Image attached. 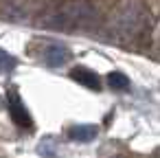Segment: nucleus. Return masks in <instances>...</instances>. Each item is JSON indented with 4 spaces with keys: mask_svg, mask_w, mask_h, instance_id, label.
Returning a JSON list of instances; mask_svg holds the SVG:
<instances>
[{
    "mask_svg": "<svg viewBox=\"0 0 160 158\" xmlns=\"http://www.w3.org/2000/svg\"><path fill=\"white\" fill-rule=\"evenodd\" d=\"M99 22V11L90 0H62L48 7L40 24L46 29L59 31H75V29H92Z\"/></svg>",
    "mask_w": 160,
    "mask_h": 158,
    "instance_id": "1",
    "label": "nucleus"
},
{
    "mask_svg": "<svg viewBox=\"0 0 160 158\" xmlns=\"http://www.w3.org/2000/svg\"><path fill=\"white\" fill-rule=\"evenodd\" d=\"M145 20H147V16H145L142 5L134 0V3L123 5V7L112 16V20H110V31H112L114 38H118V40H132V38H136V35L142 31Z\"/></svg>",
    "mask_w": 160,
    "mask_h": 158,
    "instance_id": "2",
    "label": "nucleus"
},
{
    "mask_svg": "<svg viewBox=\"0 0 160 158\" xmlns=\"http://www.w3.org/2000/svg\"><path fill=\"white\" fill-rule=\"evenodd\" d=\"M7 99H9V112H11L13 121H16L18 125H22V127H31V123H33V121H31V114H29L27 105L22 103L20 94H18L16 90H9Z\"/></svg>",
    "mask_w": 160,
    "mask_h": 158,
    "instance_id": "3",
    "label": "nucleus"
},
{
    "mask_svg": "<svg viewBox=\"0 0 160 158\" xmlns=\"http://www.w3.org/2000/svg\"><path fill=\"white\" fill-rule=\"evenodd\" d=\"M44 59L51 68H62L70 62V51L64 46V44H51L44 53Z\"/></svg>",
    "mask_w": 160,
    "mask_h": 158,
    "instance_id": "4",
    "label": "nucleus"
},
{
    "mask_svg": "<svg viewBox=\"0 0 160 158\" xmlns=\"http://www.w3.org/2000/svg\"><path fill=\"white\" fill-rule=\"evenodd\" d=\"M66 134H68V138H72L77 143H90V140L97 138L99 130L94 125H70L66 130Z\"/></svg>",
    "mask_w": 160,
    "mask_h": 158,
    "instance_id": "5",
    "label": "nucleus"
},
{
    "mask_svg": "<svg viewBox=\"0 0 160 158\" xmlns=\"http://www.w3.org/2000/svg\"><path fill=\"white\" fill-rule=\"evenodd\" d=\"M70 75H72V79L79 81L81 86H88V88H92V90H99V88H101V79H99V75L92 73V70H88V68H83V66H77Z\"/></svg>",
    "mask_w": 160,
    "mask_h": 158,
    "instance_id": "6",
    "label": "nucleus"
},
{
    "mask_svg": "<svg viewBox=\"0 0 160 158\" xmlns=\"http://www.w3.org/2000/svg\"><path fill=\"white\" fill-rule=\"evenodd\" d=\"M108 86H110V88H114V90H123V92H127L132 84H129V79H127L123 73L112 70V73L108 75Z\"/></svg>",
    "mask_w": 160,
    "mask_h": 158,
    "instance_id": "7",
    "label": "nucleus"
},
{
    "mask_svg": "<svg viewBox=\"0 0 160 158\" xmlns=\"http://www.w3.org/2000/svg\"><path fill=\"white\" fill-rule=\"evenodd\" d=\"M16 66H18V59L9 55L5 48H0V73H11Z\"/></svg>",
    "mask_w": 160,
    "mask_h": 158,
    "instance_id": "8",
    "label": "nucleus"
},
{
    "mask_svg": "<svg viewBox=\"0 0 160 158\" xmlns=\"http://www.w3.org/2000/svg\"><path fill=\"white\" fill-rule=\"evenodd\" d=\"M158 154H160V149H158Z\"/></svg>",
    "mask_w": 160,
    "mask_h": 158,
    "instance_id": "9",
    "label": "nucleus"
}]
</instances>
